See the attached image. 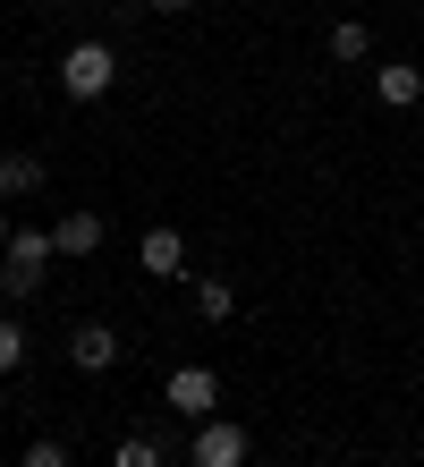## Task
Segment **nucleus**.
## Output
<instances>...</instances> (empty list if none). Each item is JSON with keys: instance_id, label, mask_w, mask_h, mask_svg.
Segmentation results:
<instances>
[{"instance_id": "1a4fd4ad", "label": "nucleus", "mask_w": 424, "mask_h": 467, "mask_svg": "<svg viewBox=\"0 0 424 467\" xmlns=\"http://www.w3.org/2000/svg\"><path fill=\"white\" fill-rule=\"evenodd\" d=\"M43 153H0V204H9V196H43Z\"/></svg>"}, {"instance_id": "2eb2a0df", "label": "nucleus", "mask_w": 424, "mask_h": 467, "mask_svg": "<svg viewBox=\"0 0 424 467\" xmlns=\"http://www.w3.org/2000/svg\"><path fill=\"white\" fill-rule=\"evenodd\" d=\"M145 9H161V17H179V9H195V0H145Z\"/></svg>"}, {"instance_id": "7ed1b4c3", "label": "nucleus", "mask_w": 424, "mask_h": 467, "mask_svg": "<svg viewBox=\"0 0 424 467\" xmlns=\"http://www.w3.org/2000/svg\"><path fill=\"white\" fill-rule=\"evenodd\" d=\"M161 408H179V417L204 425L212 408H221V374H212V366H179V374L161 382Z\"/></svg>"}, {"instance_id": "ddd939ff", "label": "nucleus", "mask_w": 424, "mask_h": 467, "mask_svg": "<svg viewBox=\"0 0 424 467\" xmlns=\"http://www.w3.org/2000/svg\"><path fill=\"white\" fill-rule=\"evenodd\" d=\"M110 467H161V442H153V433H128V442L110 451Z\"/></svg>"}, {"instance_id": "f03ea898", "label": "nucleus", "mask_w": 424, "mask_h": 467, "mask_svg": "<svg viewBox=\"0 0 424 467\" xmlns=\"http://www.w3.org/2000/svg\"><path fill=\"white\" fill-rule=\"evenodd\" d=\"M110 86H119V51L110 43H68L60 51V94L68 102H102Z\"/></svg>"}, {"instance_id": "20e7f679", "label": "nucleus", "mask_w": 424, "mask_h": 467, "mask_svg": "<svg viewBox=\"0 0 424 467\" xmlns=\"http://www.w3.org/2000/svg\"><path fill=\"white\" fill-rule=\"evenodd\" d=\"M187 467H246V425L204 417V425H195V442H187Z\"/></svg>"}, {"instance_id": "9d476101", "label": "nucleus", "mask_w": 424, "mask_h": 467, "mask_svg": "<svg viewBox=\"0 0 424 467\" xmlns=\"http://www.w3.org/2000/svg\"><path fill=\"white\" fill-rule=\"evenodd\" d=\"M331 60H374V35H365V17H339V26H331Z\"/></svg>"}, {"instance_id": "423d86ee", "label": "nucleus", "mask_w": 424, "mask_h": 467, "mask_svg": "<svg viewBox=\"0 0 424 467\" xmlns=\"http://www.w3.org/2000/svg\"><path fill=\"white\" fill-rule=\"evenodd\" d=\"M68 366L77 374H110L119 366V332H110V323H77L68 332Z\"/></svg>"}, {"instance_id": "f8f14e48", "label": "nucleus", "mask_w": 424, "mask_h": 467, "mask_svg": "<svg viewBox=\"0 0 424 467\" xmlns=\"http://www.w3.org/2000/svg\"><path fill=\"white\" fill-rule=\"evenodd\" d=\"M0 374H26V323L0 315Z\"/></svg>"}, {"instance_id": "4468645a", "label": "nucleus", "mask_w": 424, "mask_h": 467, "mask_svg": "<svg viewBox=\"0 0 424 467\" xmlns=\"http://www.w3.org/2000/svg\"><path fill=\"white\" fill-rule=\"evenodd\" d=\"M17 467H77V459H68V442H26Z\"/></svg>"}, {"instance_id": "0eeeda50", "label": "nucleus", "mask_w": 424, "mask_h": 467, "mask_svg": "<svg viewBox=\"0 0 424 467\" xmlns=\"http://www.w3.org/2000/svg\"><path fill=\"white\" fill-rule=\"evenodd\" d=\"M374 94L390 102V111H416V102H424V68L416 60H382L374 68Z\"/></svg>"}, {"instance_id": "6e6552de", "label": "nucleus", "mask_w": 424, "mask_h": 467, "mask_svg": "<svg viewBox=\"0 0 424 467\" xmlns=\"http://www.w3.org/2000/svg\"><path fill=\"white\" fill-rule=\"evenodd\" d=\"M51 246H60V255H102V213H60V222H51Z\"/></svg>"}, {"instance_id": "f257e3e1", "label": "nucleus", "mask_w": 424, "mask_h": 467, "mask_svg": "<svg viewBox=\"0 0 424 467\" xmlns=\"http://www.w3.org/2000/svg\"><path fill=\"white\" fill-rule=\"evenodd\" d=\"M51 255H60L51 230H9V238H0V264H9V272H0V289H9V297H35L51 281Z\"/></svg>"}, {"instance_id": "39448f33", "label": "nucleus", "mask_w": 424, "mask_h": 467, "mask_svg": "<svg viewBox=\"0 0 424 467\" xmlns=\"http://www.w3.org/2000/svg\"><path fill=\"white\" fill-rule=\"evenodd\" d=\"M136 264H145L153 281H187V238L170 230V222H153L145 238H136Z\"/></svg>"}, {"instance_id": "dca6fc26", "label": "nucleus", "mask_w": 424, "mask_h": 467, "mask_svg": "<svg viewBox=\"0 0 424 467\" xmlns=\"http://www.w3.org/2000/svg\"><path fill=\"white\" fill-rule=\"evenodd\" d=\"M0 238H9V222H0Z\"/></svg>"}, {"instance_id": "9b49d317", "label": "nucleus", "mask_w": 424, "mask_h": 467, "mask_svg": "<svg viewBox=\"0 0 424 467\" xmlns=\"http://www.w3.org/2000/svg\"><path fill=\"white\" fill-rule=\"evenodd\" d=\"M195 315H204V323H230L238 315V289L230 281H195Z\"/></svg>"}]
</instances>
